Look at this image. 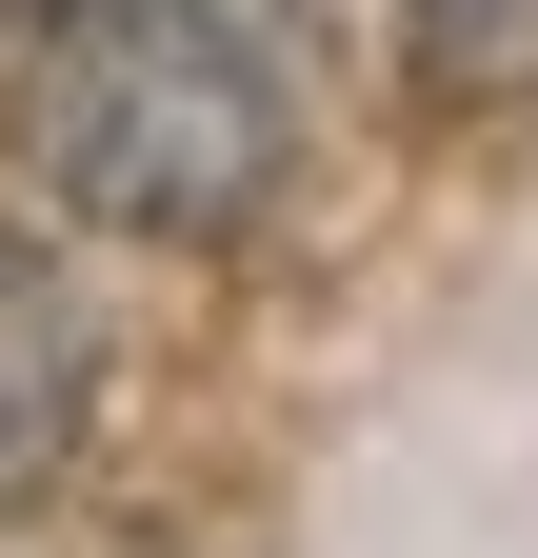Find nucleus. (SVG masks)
<instances>
[{
    "label": "nucleus",
    "instance_id": "nucleus-3",
    "mask_svg": "<svg viewBox=\"0 0 538 558\" xmlns=\"http://www.w3.org/2000/svg\"><path fill=\"white\" fill-rule=\"evenodd\" d=\"M419 81L479 120H538V0H419Z\"/></svg>",
    "mask_w": 538,
    "mask_h": 558
},
{
    "label": "nucleus",
    "instance_id": "nucleus-1",
    "mask_svg": "<svg viewBox=\"0 0 538 558\" xmlns=\"http://www.w3.org/2000/svg\"><path fill=\"white\" fill-rule=\"evenodd\" d=\"M21 180L100 240H259V199L299 180V100L220 0H21V81H0Z\"/></svg>",
    "mask_w": 538,
    "mask_h": 558
},
{
    "label": "nucleus",
    "instance_id": "nucleus-2",
    "mask_svg": "<svg viewBox=\"0 0 538 558\" xmlns=\"http://www.w3.org/2000/svg\"><path fill=\"white\" fill-rule=\"evenodd\" d=\"M100 418V300L60 279V240H0V499H40Z\"/></svg>",
    "mask_w": 538,
    "mask_h": 558
}]
</instances>
